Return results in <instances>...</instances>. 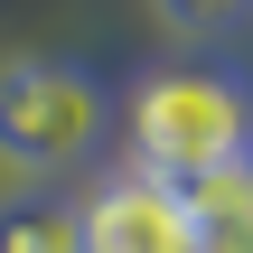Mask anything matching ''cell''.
I'll return each instance as SVG.
<instances>
[{
  "instance_id": "obj_2",
  "label": "cell",
  "mask_w": 253,
  "mask_h": 253,
  "mask_svg": "<svg viewBox=\"0 0 253 253\" xmlns=\"http://www.w3.org/2000/svg\"><path fill=\"white\" fill-rule=\"evenodd\" d=\"M103 84L84 66H56V56H19L0 66V160L28 169V178H56L75 169L94 141H103Z\"/></svg>"
},
{
  "instance_id": "obj_6",
  "label": "cell",
  "mask_w": 253,
  "mask_h": 253,
  "mask_svg": "<svg viewBox=\"0 0 253 253\" xmlns=\"http://www.w3.org/2000/svg\"><path fill=\"white\" fill-rule=\"evenodd\" d=\"M178 38H225V28H244L253 19V0H150Z\"/></svg>"
},
{
  "instance_id": "obj_4",
  "label": "cell",
  "mask_w": 253,
  "mask_h": 253,
  "mask_svg": "<svg viewBox=\"0 0 253 253\" xmlns=\"http://www.w3.org/2000/svg\"><path fill=\"white\" fill-rule=\"evenodd\" d=\"M178 207H188L197 253H253V150H244V160H225V169L178 178Z\"/></svg>"
},
{
  "instance_id": "obj_1",
  "label": "cell",
  "mask_w": 253,
  "mask_h": 253,
  "mask_svg": "<svg viewBox=\"0 0 253 253\" xmlns=\"http://www.w3.org/2000/svg\"><path fill=\"white\" fill-rule=\"evenodd\" d=\"M253 150V94L225 66H160L131 94V169L141 178H197Z\"/></svg>"
},
{
  "instance_id": "obj_3",
  "label": "cell",
  "mask_w": 253,
  "mask_h": 253,
  "mask_svg": "<svg viewBox=\"0 0 253 253\" xmlns=\"http://www.w3.org/2000/svg\"><path fill=\"white\" fill-rule=\"evenodd\" d=\"M75 253H197V235H188V207L169 178L122 169L75 207Z\"/></svg>"
},
{
  "instance_id": "obj_5",
  "label": "cell",
  "mask_w": 253,
  "mask_h": 253,
  "mask_svg": "<svg viewBox=\"0 0 253 253\" xmlns=\"http://www.w3.org/2000/svg\"><path fill=\"white\" fill-rule=\"evenodd\" d=\"M0 253H75V207H56V197L0 207Z\"/></svg>"
}]
</instances>
